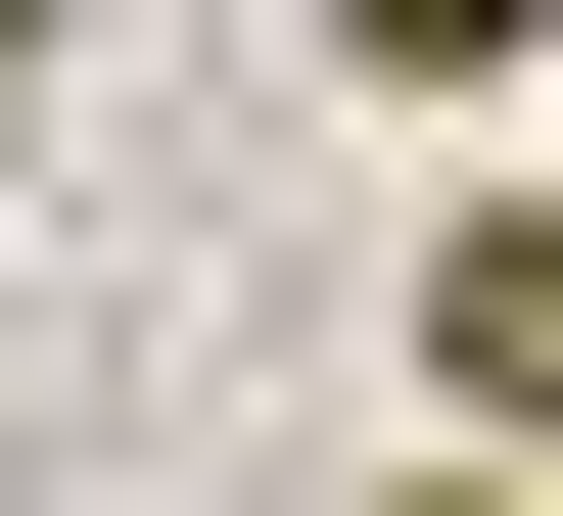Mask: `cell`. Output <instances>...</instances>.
I'll use <instances>...</instances> for the list:
<instances>
[{"label": "cell", "instance_id": "obj_1", "mask_svg": "<svg viewBox=\"0 0 563 516\" xmlns=\"http://www.w3.org/2000/svg\"><path fill=\"white\" fill-rule=\"evenodd\" d=\"M422 422H470V470L563 516V188H470V282H422Z\"/></svg>", "mask_w": 563, "mask_h": 516}, {"label": "cell", "instance_id": "obj_2", "mask_svg": "<svg viewBox=\"0 0 563 516\" xmlns=\"http://www.w3.org/2000/svg\"><path fill=\"white\" fill-rule=\"evenodd\" d=\"M422 516H517V470H422Z\"/></svg>", "mask_w": 563, "mask_h": 516}, {"label": "cell", "instance_id": "obj_3", "mask_svg": "<svg viewBox=\"0 0 563 516\" xmlns=\"http://www.w3.org/2000/svg\"><path fill=\"white\" fill-rule=\"evenodd\" d=\"M517 188H563V141H517Z\"/></svg>", "mask_w": 563, "mask_h": 516}]
</instances>
